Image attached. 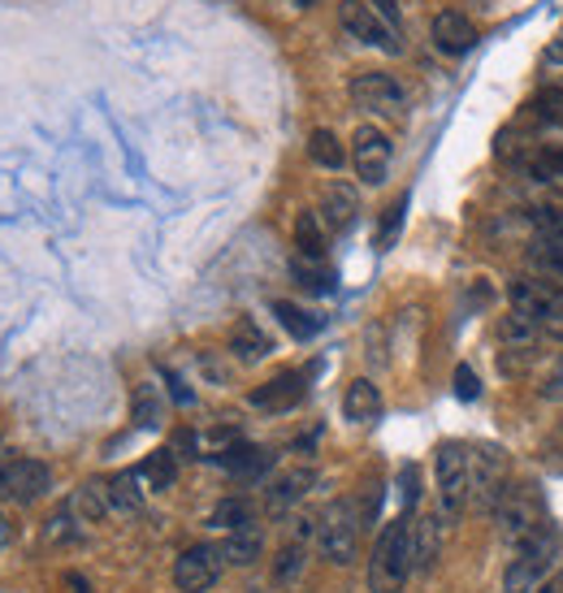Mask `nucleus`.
Wrapping results in <instances>:
<instances>
[{"mask_svg":"<svg viewBox=\"0 0 563 593\" xmlns=\"http://www.w3.org/2000/svg\"><path fill=\"white\" fill-rule=\"evenodd\" d=\"M412 515H399L382 528L373 559H368V590L373 593H399L412 576Z\"/></svg>","mask_w":563,"mask_h":593,"instance_id":"1","label":"nucleus"},{"mask_svg":"<svg viewBox=\"0 0 563 593\" xmlns=\"http://www.w3.org/2000/svg\"><path fill=\"white\" fill-rule=\"evenodd\" d=\"M360 533H364V520H360V503L352 498H338L329 503L322 515H317V551H322L325 563L334 567H347L356 551H360Z\"/></svg>","mask_w":563,"mask_h":593,"instance_id":"2","label":"nucleus"},{"mask_svg":"<svg viewBox=\"0 0 563 593\" xmlns=\"http://www.w3.org/2000/svg\"><path fill=\"white\" fill-rule=\"evenodd\" d=\"M48 485H52V473L40 459H31V455H4L0 459V498L36 503L48 494Z\"/></svg>","mask_w":563,"mask_h":593,"instance_id":"3","label":"nucleus"},{"mask_svg":"<svg viewBox=\"0 0 563 593\" xmlns=\"http://www.w3.org/2000/svg\"><path fill=\"white\" fill-rule=\"evenodd\" d=\"M498 533L512 542V546H529V542H537L542 537V507H537V498H529L521 490H507L503 498H498Z\"/></svg>","mask_w":563,"mask_h":593,"instance_id":"4","label":"nucleus"},{"mask_svg":"<svg viewBox=\"0 0 563 593\" xmlns=\"http://www.w3.org/2000/svg\"><path fill=\"white\" fill-rule=\"evenodd\" d=\"M434 476H438V503H443V515H460L468 507V455L464 446L446 442L434 455Z\"/></svg>","mask_w":563,"mask_h":593,"instance_id":"5","label":"nucleus"},{"mask_svg":"<svg viewBox=\"0 0 563 593\" xmlns=\"http://www.w3.org/2000/svg\"><path fill=\"white\" fill-rule=\"evenodd\" d=\"M352 100L364 113H377V118H399L407 96L395 75H382V70H368V75H356L352 79Z\"/></svg>","mask_w":563,"mask_h":593,"instance_id":"6","label":"nucleus"},{"mask_svg":"<svg viewBox=\"0 0 563 593\" xmlns=\"http://www.w3.org/2000/svg\"><path fill=\"white\" fill-rule=\"evenodd\" d=\"M221 567H226V559H221V546H187V551L178 554V563H174V585L182 593H208L217 581H221Z\"/></svg>","mask_w":563,"mask_h":593,"instance_id":"7","label":"nucleus"},{"mask_svg":"<svg viewBox=\"0 0 563 593\" xmlns=\"http://www.w3.org/2000/svg\"><path fill=\"white\" fill-rule=\"evenodd\" d=\"M338 22H343L360 43H373V48H382V52H403L399 36L391 31V22H386L368 0H343V4H338Z\"/></svg>","mask_w":563,"mask_h":593,"instance_id":"8","label":"nucleus"},{"mask_svg":"<svg viewBox=\"0 0 563 593\" xmlns=\"http://www.w3.org/2000/svg\"><path fill=\"white\" fill-rule=\"evenodd\" d=\"M551 559H555V542H529L521 546V554L512 559L507 576H503V590L507 593H537L542 590V576L551 572Z\"/></svg>","mask_w":563,"mask_h":593,"instance_id":"9","label":"nucleus"},{"mask_svg":"<svg viewBox=\"0 0 563 593\" xmlns=\"http://www.w3.org/2000/svg\"><path fill=\"white\" fill-rule=\"evenodd\" d=\"M503 494H507V473H503L498 455H490V451L468 455V503L482 512H494Z\"/></svg>","mask_w":563,"mask_h":593,"instance_id":"10","label":"nucleus"},{"mask_svg":"<svg viewBox=\"0 0 563 593\" xmlns=\"http://www.w3.org/2000/svg\"><path fill=\"white\" fill-rule=\"evenodd\" d=\"M352 165L368 187H382L386 169H391V139L377 126H360L356 139H352Z\"/></svg>","mask_w":563,"mask_h":593,"instance_id":"11","label":"nucleus"},{"mask_svg":"<svg viewBox=\"0 0 563 593\" xmlns=\"http://www.w3.org/2000/svg\"><path fill=\"white\" fill-rule=\"evenodd\" d=\"M356 217H360V196H356L347 182L325 187V196H322V226L325 230L343 235V230H352V226H356Z\"/></svg>","mask_w":563,"mask_h":593,"instance_id":"12","label":"nucleus"},{"mask_svg":"<svg viewBox=\"0 0 563 593\" xmlns=\"http://www.w3.org/2000/svg\"><path fill=\"white\" fill-rule=\"evenodd\" d=\"M313 485H317V473H313V468H290V473L274 476V485L265 490V507L274 515H286Z\"/></svg>","mask_w":563,"mask_h":593,"instance_id":"13","label":"nucleus"},{"mask_svg":"<svg viewBox=\"0 0 563 593\" xmlns=\"http://www.w3.org/2000/svg\"><path fill=\"white\" fill-rule=\"evenodd\" d=\"M299 398H304V373H278L274 382L251 391V407H260V412H290Z\"/></svg>","mask_w":563,"mask_h":593,"instance_id":"14","label":"nucleus"},{"mask_svg":"<svg viewBox=\"0 0 563 593\" xmlns=\"http://www.w3.org/2000/svg\"><path fill=\"white\" fill-rule=\"evenodd\" d=\"M434 43H438V52H446V57H464L477 43V31H473V22L464 13L446 9V13L434 18Z\"/></svg>","mask_w":563,"mask_h":593,"instance_id":"15","label":"nucleus"},{"mask_svg":"<svg viewBox=\"0 0 563 593\" xmlns=\"http://www.w3.org/2000/svg\"><path fill=\"white\" fill-rule=\"evenodd\" d=\"M443 554V524L438 515H416L412 520V567L416 572H429Z\"/></svg>","mask_w":563,"mask_h":593,"instance_id":"16","label":"nucleus"},{"mask_svg":"<svg viewBox=\"0 0 563 593\" xmlns=\"http://www.w3.org/2000/svg\"><path fill=\"white\" fill-rule=\"evenodd\" d=\"M560 286H551V281H537V277H521V281H512V313H521V317L537 320L546 317V308H551V295H555Z\"/></svg>","mask_w":563,"mask_h":593,"instance_id":"17","label":"nucleus"},{"mask_svg":"<svg viewBox=\"0 0 563 593\" xmlns=\"http://www.w3.org/2000/svg\"><path fill=\"white\" fill-rule=\"evenodd\" d=\"M343 416L352 421V425H368V421H377L382 416V391L373 386V382H352L347 386V395H343Z\"/></svg>","mask_w":563,"mask_h":593,"instance_id":"18","label":"nucleus"},{"mask_svg":"<svg viewBox=\"0 0 563 593\" xmlns=\"http://www.w3.org/2000/svg\"><path fill=\"white\" fill-rule=\"evenodd\" d=\"M260 551H265V533H260V524L235 528V533H226V542H221V559L235 563V567H251V563L260 559Z\"/></svg>","mask_w":563,"mask_h":593,"instance_id":"19","label":"nucleus"},{"mask_svg":"<svg viewBox=\"0 0 563 593\" xmlns=\"http://www.w3.org/2000/svg\"><path fill=\"white\" fill-rule=\"evenodd\" d=\"M230 352L243 359V364H256V359H265L274 347H269V334L256 325L251 317L235 320V329H230Z\"/></svg>","mask_w":563,"mask_h":593,"instance_id":"20","label":"nucleus"},{"mask_svg":"<svg viewBox=\"0 0 563 593\" xmlns=\"http://www.w3.org/2000/svg\"><path fill=\"white\" fill-rule=\"evenodd\" d=\"M144 481L139 473H118L105 481V494H109V512L118 515H139L144 512V490H139Z\"/></svg>","mask_w":563,"mask_h":593,"instance_id":"21","label":"nucleus"},{"mask_svg":"<svg viewBox=\"0 0 563 593\" xmlns=\"http://www.w3.org/2000/svg\"><path fill=\"white\" fill-rule=\"evenodd\" d=\"M269 464H274V455H269V451H260V446H230V451L221 455V468L243 476V481L265 476L269 473Z\"/></svg>","mask_w":563,"mask_h":593,"instance_id":"22","label":"nucleus"},{"mask_svg":"<svg viewBox=\"0 0 563 593\" xmlns=\"http://www.w3.org/2000/svg\"><path fill=\"white\" fill-rule=\"evenodd\" d=\"M135 473H139V481H144V490L161 494V490H169V485L178 481V455H174V451H152Z\"/></svg>","mask_w":563,"mask_h":593,"instance_id":"23","label":"nucleus"},{"mask_svg":"<svg viewBox=\"0 0 563 593\" xmlns=\"http://www.w3.org/2000/svg\"><path fill=\"white\" fill-rule=\"evenodd\" d=\"M70 515H75L79 524H96V520H105V515H109L105 481H87L82 490H75V498H70Z\"/></svg>","mask_w":563,"mask_h":593,"instance_id":"24","label":"nucleus"},{"mask_svg":"<svg viewBox=\"0 0 563 593\" xmlns=\"http://www.w3.org/2000/svg\"><path fill=\"white\" fill-rule=\"evenodd\" d=\"M295 256L304 260H322L325 265V230L317 213H299L295 217Z\"/></svg>","mask_w":563,"mask_h":593,"instance_id":"25","label":"nucleus"},{"mask_svg":"<svg viewBox=\"0 0 563 593\" xmlns=\"http://www.w3.org/2000/svg\"><path fill=\"white\" fill-rule=\"evenodd\" d=\"M304 567H308V546L304 542H286L278 551V559H274V585H282V590L299 585Z\"/></svg>","mask_w":563,"mask_h":593,"instance_id":"26","label":"nucleus"},{"mask_svg":"<svg viewBox=\"0 0 563 593\" xmlns=\"http://www.w3.org/2000/svg\"><path fill=\"white\" fill-rule=\"evenodd\" d=\"M130 416H135V425H139V429H157V425H161V421H165L161 386L144 382V386L135 391V403H130Z\"/></svg>","mask_w":563,"mask_h":593,"instance_id":"27","label":"nucleus"},{"mask_svg":"<svg viewBox=\"0 0 563 593\" xmlns=\"http://www.w3.org/2000/svg\"><path fill=\"white\" fill-rule=\"evenodd\" d=\"M274 317H278L282 329H286L290 338H299V343H304V338H313V334H322V325H325L322 317H313V313H304L299 304H286V299L274 304Z\"/></svg>","mask_w":563,"mask_h":593,"instance_id":"28","label":"nucleus"},{"mask_svg":"<svg viewBox=\"0 0 563 593\" xmlns=\"http://www.w3.org/2000/svg\"><path fill=\"white\" fill-rule=\"evenodd\" d=\"M308 157L317 160L322 169H329V174L347 165V152H343V144H338L334 130H313V135H308Z\"/></svg>","mask_w":563,"mask_h":593,"instance_id":"29","label":"nucleus"},{"mask_svg":"<svg viewBox=\"0 0 563 593\" xmlns=\"http://www.w3.org/2000/svg\"><path fill=\"white\" fill-rule=\"evenodd\" d=\"M247 524H256L247 498H221L213 507V528H221V533H235V528H247Z\"/></svg>","mask_w":563,"mask_h":593,"instance_id":"30","label":"nucleus"},{"mask_svg":"<svg viewBox=\"0 0 563 593\" xmlns=\"http://www.w3.org/2000/svg\"><path fill=\"white\" fill-rule=\"evenodd\" d=\"M537 320H529V317H521V313H512V317H503L498 320V338L507 343V347H516V352H529L533 347V338H537Z\"/></svg>","mask_w":563,"mask_h":593,"instance_id":"31","label":"nucleus"},{"mask_svg":"<svg viewBox=\"0 0 563 593\" xmlns=\"http://www.w3.org/2000/svg\"><path fill=\"white\" fill-rule=\"evenodd\" d=\"M290 274H295V281H299L304 290H313V295H329V290H334L329 269H325L322 260H304V256H295V260H290Z\"/></svg>","mask_w":563,"mask_h":593,"instance_id":"32","label":"nucleus"},{"mask_svg":"<svg viewBox=\"0 0 563 593\" xmlns=\"http://www.w3.org/2000/svg\"><path fill=\"white\" fill-rule=\"evenodd\" d=\"M529 260L542 269V277L563 281V243L560 238H537V243H533V251H529Z\"/></svg>","mask_w":563,"mask_h":593,"instance_id":"33","label":"nucleus"},{"mask_svg":"<svg viewBox=\"0 0 563 593\" xmlns=\"http://www.w3.org/2000/svg\"><path fill=\"white\" fill-rule=\"evenodd\" d=\"M529 174L533 178H542V182H563V148H551V152H537V157L529 160Z\"/></svg>","mask_w":563,"mask_h":593,"instance_id":"34","label":"nucleus"},{"mask_svg":"<svg viewBox=\"0 0 563 593\" xmlns=\"http://www.w3.org/2000/svg\"><path fill=\"white\" fill-rule=\"evenodd\" d=\"M403 208H407V199H395V204L386 208L382 230H377V247H391V243H395V235H399V226H403Z\"/></svg>","mask_w":563,"mask_h":593,"instance_id":"35","label":"nucleus"},{"mask_svg":"<svg viewBox=\"0 0 563 593\" xmlns=\"http://www.w3.org/2000/svg\"><path fill=\"white\" fill-rule=\"evenodd\" d=\"M533 221H537L542 238H560L563 243V208L560 204H555V208H533Z\"/></svg>","mask_w":563,"mask_h":593,"instance_id":"36","label":"nucleus"},{"mask_svg":"<svg viewBox=\"0 0 563 593\" xmlns=\"http://www.w3.org/2000/svg\"><path fill=\"white\" fill-rule=\"evenodd\" d=\"M537 118L551 121V126H560V130H563V87H555V91H542V100H537Z\"/></svg>","mask_w":563,"mask_h":593,"instance_id":"37","label":"nucleus"},{"mask_svg":"<svg viewBox=\"0 0 563 593\" xmlns=\"http://www.w3.org/2000/svg\"><path fill=\"white\" fill-rule=\"evenodd\" d=\"M542 329H546L551 338H560L563 343V290L551 295V308H546V317H542Z\"/></svg>","mask_w":563,"mask_h":593,"instance_id":"38","label":"nucleus"},{"mask_svg":"<svg viewBox=\"0 0 563 593\" xmlns=\"http://www.w3.org/2000/svg\"><path fill=\"white\" fill-rule=\"evenodd\" d=\"M455 395H460V398H477V395H482V382H477V373H473L468 364H460V368H455Z\"/></svg>","mask_w":563,"mask_h":593,"instance_id":"39","label":"nucleus"},{"mask_svg":"<svg viewBox=\"0 0 563 593\" xmlns=\"http://www.w3.org/2000/svg\"><path fill=\"white\" fill-rule=\"evenodd\" d=\"M399 485H403V512H412V507H416V494H421V485H416V468H412V464L399 473Z\"/></svg>","mask_w":563,"mask_h":593,"instance_id":"40","label":"nucleus"},{"mask_svg":"<svg viewBox=\"0 0 563 593\" xmlns=\"http://www.w3.org/2000/svg\"><path fill=\"white\" fill-rule=\"evenodd\" d=\"M542 398H563V359L551 368V377L542 382Z\"/></svg>","mask_w":563,"mask_h":593,"instance_id":"41","label":"nucleus"},{"mask_svg":"<svg viewBox=\"0 0 563 593\" xmlns=\"http://www.w3.org/2000/svg\"><path fill=\"white\" fill-rule=\"evenodd\" d=\"M165 382H169V395H174V403H191V391H187V386H182V382H178L169 368H165Z\"/></svg>","mask_w":563,"mask_h":593,"instance_id":"42","label":"nucleus"},{"mask_svg":"<svg viewBox=\"0 0 563 593\" xmlns=\"http://www.w3.org/2000/svg\"><path fill=\"white\" fill-rule=\"evenodd\" d=\"M368 4H373V9H377L386 22H395V18H399V0H368Z\"/></svg>","mask_w":563,"mask_h":593,"instance_id":"43","label":"nucleus"},{"mask_svg":"<svg viewBox=\"0 0 563 593\" xmlns=\"http://www.w3.org/2000/svg\"><path fill=\"white\" fill-rule=\"evenodd\" d=\"M70 590H75V593H91V590H87V581H82V576H70Z\"/></svg>","mask_w":563,"mask_h":593,"instance_id":"44","label":"nucleus"},{"mask_svg":"<svg viewBox=\"0 0 563 593\" xmlns=\"http://www.w3.org/2000/svg\"><path fill=\"white\" fill-rule=\"evenodd\" d=\"M9 542V524H4V515H0V546Z\"/></svg>","mask_w":563,"mask_h":593,"instance_id":"45","label":"nucleus"},{"mask_svg":"<svg viewBox=\"0 0 563 593\" xmlns=\"http://www.w3.org/2000/svg\"><path fill=\"white\" fill-rule=\"evenodd\" d=\"M299 4H317V0H299Z\"/></svg>","mask_w":563,"mask_h":593,"instance_id":"46","label":"nucleus"}]
</instances>
